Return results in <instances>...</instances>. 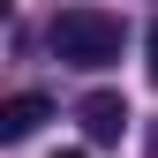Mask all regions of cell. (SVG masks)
I'll return each mask as SVG.
<instances>
[{
    "mask_svg": "<svg viewBox=\"0 0 158 158\" xmlns=\"http://www.w3.org/2000/svg\"><path fill=\"white\" fill-rule=\"evenodd\" d=\"M53 53L68 68H113L121 60V15H106V8H60L53 15Z\"/></svg>",
    "mask_w": 158,
    "mask_h": 158,
    "instance_id": "cell-1",
    "label": "cell"
},
{
    "mask_svg": "<svg viewBox=\"0 0 158 158\" xmlns=\"http://www.w3.org/2000/svg\"><path fill=\"white\" fill-rule=\"evenodd\" d=\"M75 113H83V135H90V143H121V135H128V98L121 90H90Z\"/></svg>",
    "mask_w": 158,
    "mask_h": 158,
    "instance_id": "cell-2",
    "label": "cell"
},
{
    "mask_svg": "<svg viewBox=\"0 0 158 158\" xmlns=\"http://www.w3.org/2000/svg\"><path fill=\"white\" fill-rule=\"evenodd\" d=\"M53 121V98L45 90H15L8 106H0V135H8V143H23V135H38Z\"/></svg>",
    "mask_w": 158,
    "mask_h": 158,
    "instance_id": "cell-3",
    "label": "cell"
},
{
    "mask_svg": "<svg viewBox=\"0 0 158 158\" xmlns=\"http://www.w3.org/2000/svg\"><path fill=\"white\" fill-rule=\"evenodd\" d=\"M143 68H151V83H158V23H151V38H143Z\"/></svg>",
    "mask_w": 158,
    "mask_h": 158,
    "instance_id": "cell-4",
    "label": "cell"
},
{
    "mask_svg": "<svg viewBox=\"0 0 158 158\" xmlns=\"http://www.w3.org/2000/svg\"><path fill=\"white\" fill-rule=\"evenodd\" d=\"M60 158H90V151H60Z\"/></svg>",
    "mask_w": 158,
    "mask_h": 158,
    "instance_id": "cell-5",
    "label": "cell"
}]
</instances>
